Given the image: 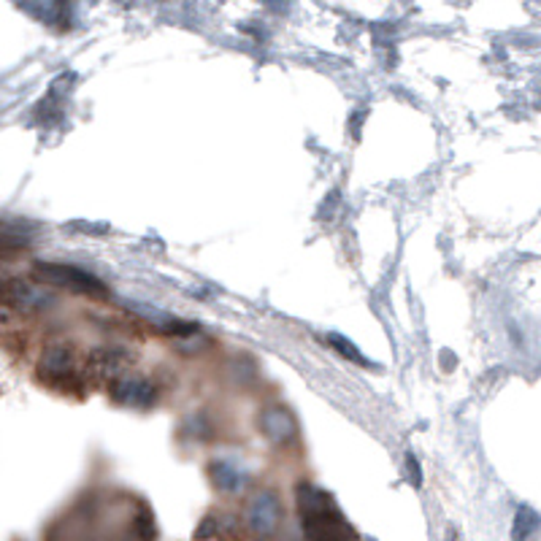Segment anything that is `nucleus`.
Segmentation results:
<instances>
[{
    "mask_svg": "<svg viewBox=\"0 0 541 541\" xmlns=\"http://www.w3.org/2000/svg\"><path fill=\"white\" fill-rule=\"evenodd\" d=\"M112 390L122 403H131V406H147L152 401V387L139 376H128L122 382H114Z\"/></svg>",
    "mask_w": 541,
    "mask_h": 541,
    "instance_id": "7",
    "label": "nucleus"
},
{
    "mask_svg": "<svg viewBox=\"0 0 541 541\" xmlns=\"http://www.w3.org/2000/svg\"><path fill=\"white\" fill-rule=\"evenodd\" d=\"M328 341H330V344H336V349H338L341 355H349V360H355V363H365V360H363V355H360V352H357V349H355L349 341H344L341 336H328Z\"/></svg>",
    "mask_w": 541,
    "mask_h": 541,
    "instance_id": "10",
    "label": "nucleus"
},
{
    "mask_svg": "<svg viewBox=\"0 0 541 541\" xmlns=\"http://www.w3.org/2000/svg\"><path fill=\"white\" fill-rule=\"evenodd\" d=\"M36 274L50 282V284H60V287H68L74 293H85V295H106V287L87 271L82 268H74V266H55V263H47V266H36Z\"/></svg>",
    "mask_w": 541,
    "mask_h": 541,
    "instance_id": "4",
    "label": "nucleus"
},
{
    "mask_svg": "<svg viewBox=\"0 0 541 541\" xmlns=\"http://www.w3.org/2000/svg\"><path fill=\"white\" fill-rule=\"evenodd\" d=\"M212 473H214L217 490H222V492H239V490L244 487V476H241L239 465L230 463V460L214 463V465H212Z\"/></svg>",
    "mask_w": 541,
    "mask_h": 541,
    "instance_id": "8",
    "label": "nucleus"
},
{
    "mask_svg": "<svg viewBox=\"0 0 541 541\" xmlns=\"http://www.w3.org/2000/svg\"><path fill=\"white\" fill-rule=\"evenodd\" d=\"M6 303H9V306H17V309H23V311H41V309H50V306H52V298H50L41 287H36V284H31V282L12 279V282L6 284Z\"/></svg>",
    "mask_w": 541,
    "mask_h": 541,
    "instance_id": "5",
    "label": "nucleus"
},
{
    "mask_svg": "<svg viewBox=\"0 0 541 541\" xmlns=\"http://www.w3.org/2000/svg\"><path fill=\"white\" fill-rule=\"evenodd\" d=\"M282 503L274 492L263 490V492H255L247 506H244V527L260 541V538H271L279 525H282Z\"/></svg>",
    "mask_w": 541,
    "mask_h": 541,
    "instance_id": "2",
    "label": "nucleus"
},
{
    "mask_svg": "<svg viewBox=\"0 0 541 541\" xmlns=\"http://www.w3.org/2000/svg\"><path fill=\"white\" fill-rule=\"evenodd\" d=\"M538 527H541V519H538V514L533 511V509H527V506H522L519 511H517V517H514V541H530L536 533H538Z\"/></svg>",
    "mask_w": 541,
    "mask_h": 541,
    "instance_id": "9",
    "label": "nucleus"
},
{
    "mask_svg": "<svg viewBox=\"0 0 541 541\" xmlns=\"http://www.w3.org/2000/svg\"><path fill=\"white\" fill-rule=\"evenodd\" d=\"M266 436L274 441V444H287L295 438V419L284 411V409H268L260 419Z\"/></svg>",
    "mask_w": 541,
    "mask_h": 541,
    "instance_id": "6",
    "label": "nucleus"
},
{
    "mask_svg": "<svg viewBox=\"0 0 541 541\" xmlns=\"http://www.w3.org/2000/svg\"><path fill=\"white\" fill-rule=\"evenodd\" d=\"M298 511L301 527L311 541H360V536L344 519L333 498L314 484L298 487Z\"/></svg>",
    "mask_w": 541,
    "mask_h": 541,
    "instance_id": "1",
    "label": "nucleus"
},
{
    "mask_svg": "<svg viewBox=\"0 0 541 541\" xmlns=\"http://www.w3.org/2000/svg\"><path fill=\"white\" fill-rule=\"evenodd\" d=\"M79 374V360L71 344H50L41 357V376L55 387H71Z\"/></svg>",
    "mask_w": 541,
    "mask_h": 541,
    "instance_id": "3",
    "label": "nucleus"
}]
</instances>
